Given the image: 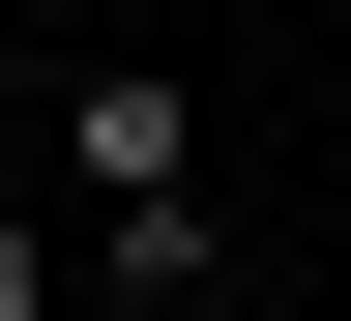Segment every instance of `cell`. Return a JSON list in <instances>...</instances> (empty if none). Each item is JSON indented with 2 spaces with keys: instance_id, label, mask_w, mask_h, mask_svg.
Segmentation results:
<instances>
[{
  "instance_id": "1",
  "label": "cell",
  "mask_w": 351,
  "mask_h": 321,
  "mask_svg": "<svg viewBox=\"0 0 351 321\" xmlns=\"http://www.w3.org/2000/svg\"><path fill=\"white\" fill-rule=\"evenodd\" d=\"M0 321H88V263H59V234H29V205H0Z\"/></svg>"
}]
</instances>
